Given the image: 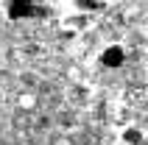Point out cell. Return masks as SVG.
I'll return each instance as SVG.
<instances>
[{
	"instance_id": "obj_1",
	"label": "cell",
	"mask_w": 148,
	"mask_h": 145,
	"mask_svg": "<svg viewBox=\"0 0 148 145\" xmlns=\"http://www.w3.org/2000/svg\"><path fill=\"white\" fill-rule=\"evenodd\" d=\"M101 64L109 67V70H117V67H123V64H126V48H123V45H117V42L106 45V48L101 50Z\"/></svg>"
},
{
	"instance_id": "obj_2",
	"label": "cell",
	"mask_w": 148,
	"mask_h": 145,
	"mask_svg": "<svg viewBox=\"0 0 148 145\" xmlns=\"http://www.w3.org/2000/svg\"><path fill=\"white\" fill-rule=\"evenodd\" d=\"M34 11L36 8L25 6L23 0H11V6H8V17L11 20H28V17H34Z\"/></svg>"
},
{
	"instance_id": "obj_3",
	"label": "cell",
	"mask_w": 148,
	"mask_h": 145,
	"mask_svg": "<svg viewBox=\"0 0 148 145\" xmlns=\"http://www.w3.org/2000/svg\"><path fill=\"white\" fill-rule=\"evenodd\" d=\"M143 142V131L134 129V126H129V129L120 134V145H140Z\"/></svg>"
},
{
	"instance_id": "obj_4",
	"label": "cell",
	"mask_w": 148,
	"mask_h": 145,
	"mask_svg": "<svg viewBox=\"0 0 148 145\" xmlns=\"http://www.w3.org/2000/svg\"><path fill=\"white\" fill-rule=\"evenodd\" d=\"M75 6L78 8H87V11H92V8L101 6V0H75Z\"/></svg>"
},
{
	"instance_id": "obj_5",
	"label": "cell",
	"mask_w": 148,
	"mask_h": 145,
	"mask_svg": "<svg viewBox=\"0 0 148 145\" xmlns=\"http://www.w3.org/2000/svg\"><path fill=\"white\" fill-rule=\"evenodd\" d=\"M25 6H31V8H36V6H42V3H45V0H23Z\"/></svg>"
},
{
	"instance_id": "obj_6",
	"label": "cell",
	"mask_w": 148,
	"mask_h": 145,
	"mask_svg": "<svg viewBox=\"0 0 148 145\" xmlns=\"http://www.w3.org/2000/svg\"><path fill=\"white\" fill-rule=\"evenodd\" d=\"M101 3H117V0H101Z\"/></svg>"
}]
</instances>
